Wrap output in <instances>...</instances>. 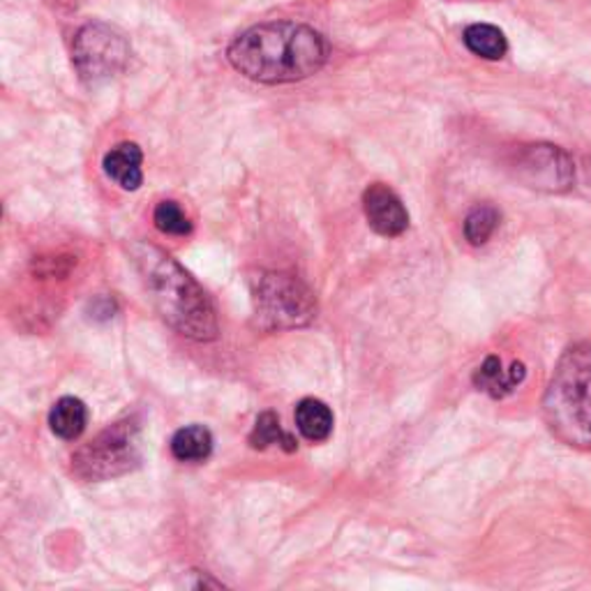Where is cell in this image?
Here are the masks:
<instances>
[{
    "label": "cell",
    "instance_id": "9c48e42d",
    "mask_svg": "<svg viewBox=\"0 0 591 591\" xmlns=\"http://www.w3.org/2000/svg\"><path fill=\"white\" fill-rule=\"evenodd\" d=\"M142 163H144V153L136 144H119L116 148H111L104 160V174L116 183L119 188L134 192L140 190L144 183V171H142Z\"/></svg>",
    "mask_w": 591,
    "mask_h": 591
},
{
    "label": "cell",
    "instance_id": "9a60e30c",
    "mask_svg": "<svg viewBox=\"0 0 591 591\" xmlns=\"http://www.w3.org/2000/svg\"><path fill=\"white\" fill-rule=\"evenodd\" d=\"M247 442H249V446L259 448V450H264V448H268V446H272V444L280 446V448H285L287 453H293L296 448H299V442H296V439L289 435V432L282 430L280 419H278L276 414H272V412H264V414L257 419L255 430L249 432Z\"/></svg>",
    "mask_w": 591,
    "mask_h": 591
},
{
    "label": "cell",
    "instance_id": "5b68a950",
    "mask_svg": "<svg viewBox=\"0 0 591 591\" xmlns=\"http://www.w3.org/2000/svg\"><path fill=\"white\" fill-rule=\"evenodd\" d=\"M142 465L140 423L123 419L104 427L73 456V471L83 481H109Z\"/></svg>",
    "mask_w": 591,
    "mask_h": 591
},
{
    "label": "cell",
    "instance_id": "ba28073f",
    "mask_svg": "<svg viewBox=\"0 0 591 591\" xmlns=\"http://www.w3.org/2000/svg\"><path fill=\"white\" fill-rule=\"evenodd\" d=\"M363 209H366V218L379 236L395 238L406 232L409 213L402 199L389 186H370L363 194Z\"/></svg>",
    "mask_w": 591,
    "mask_h": 591
},
{
    "label": "cell",
    "instance_id": "52a82bcc",
    "mask_svg": "<svg viewBox=\"0 0 591 591\" xmlns=\"http://www.w3.org/2000/svg\"><path fill=\"white\" fill-rule=\"evenodd\" d=\"M509 169L517 183L548 194L566 192L576 183L573 157L553 144L520 146L511 157Z\"/></svg>",
    "mask_w": 591,
    "mask_h": 591
},
{
    "label": "cell",
    "instance_id": "3957f363",
    "mask_svg": "<svg viewBox=\"0 0 591 591\" xmlns=\"http://www.w3.org/2000/svg\"><path fill=\"white\" fill-rule=\"evenodd\" d=\"M543 419L559 442L591 448V347L561 356L543 398Z\"/></svg>",
    "mask_w": 591,
    "mask_h": 591
},
{
    "label": "cell",
    "instance_id": "277c9868",
    "mask_svg": "<svg viewBox=\"0 0 591 591\" xmlns=\"http://www.w3.org/2000/svg\"><path fill=\"white\" fill-rule=\"evenodd\" d=\"M255 320L264 331L303 328L316 316V299L305 282L280 270H261L249 282Z\"/></svg>",
    "mask_w": 591,
    "mask_h": 591
},
{
    "label": "cell",
    "instance_id": "5bb4252c",
    "mask_svg": "<svg viewBox=\"0 0 591 591\" xmlns=\"http://www.w3.org/2000/svg\"><path fill=\"white\" fill-rule=\"evenodd\" d=\"M465 44L467 49L486 60H499L509 52V42L504 33L492 24H471L465 29Z\"/></svg>",
    "mask_w": 591,
    "mask_h": 591
},
{
    "label": "cell",
    "instance_id": "6da1fadb",
    "mask_svg": "<svg viewBox=\"0 0 591 591\" xmlns=\"http://www.w3.org/2000/svg\"><path fill=\"white\" fill-rule=\"evenodd\" d=\"M322 33L293 21H276L241 33L226 49L232 67L259 83H293L322 70L328 60Z\"/></svg>",
    "mask_w": 591,
    "mask_h": 591
},
{
    "label": "cell",
    "instance_id": "7a4b0ae2",
    "mask_svg": "<svg viewBox=\"0 0 591 591\" xmlns=\"http://www.w3.org/2000/svg\"><path fill=\"white\" fill-rule=\"evenodd\" d=\"M130 259L140 270L155 310L171 328L197 343L218 337L220 326L211 299L171 255L140 241L130 247Z\"/></svg>",
    "mask_w": 591,
    "mask_h": 591
},
{
    "label": "cell",
    "instance_id": "8fae6325",
    "mask_svg": "<svg viewBox=\"0 0 591 591\" xmlns=\"http://www.w3.org/2000/svg\"><path fill=\"white\" fill-rule=\"evenodd\" d=\"M86 425H88V406L83 404V400L65 395L52 406L49 427L56 437L65 442H75L83 435Z\"/></svg>",
    "mask_w": 591,
    "mask_h": 591
},
{
    "label": "cell",
    "instance_id": "4fadbf2b",
    "mask_svg": "<svg viewBox=\"0 0 591 591\" xmlns=\"http://www.w3.org/2000/svg\"><path fill=\"white\" fill-rule=\"evenodd\" d=\"M213 453V435L203 425H186L171 437V456L178 462H203Z\"/></svg>",
    "mask_w": 591,
    "mask_h": 591
},
{
    "label": "cell",
    "instance_id": "8992f818",
    "mask_svg": "<svg viewBox=\"0 0 591 591\" xmlns=\"http://www.w3.org/2000/svg\"><path fill=\"white\" fill-rule=\"evenodd\" d=\"M77 75L88 86H100L119 77L130 63V44L109 24H86L73 44Z\"/></svg>",
    "mask_w": 591,
    "mask_h": 591
},
{
    "label": "cell",
    "instance_id": "2e32d148",
    "mask_svg": "<svg viewBox=\"0 0 591 591\" xmlns=\"http://www.w3.org/2000/svg\"><path fill=\"white\" fill-rule=\"evenodd\" d=\"M499 220H502V215H499L494 207H490V203H481V207L471 209L465 218V238L473 247L486 245L497 232Z\"/></svg>",
    "mask_w": 591,
    "mask_h": 591
},
{
    "label": "cell",
    "instance_id": "7c38bea8",
    "mask_svg": "<svg viewBox=\"0 0 591 591\" xmlns=\"http://www.w3.org/2000/svg\"><path fill=\"white\" fill-rule=\"evenodd\" d=\"M296 427L308 442H326L333 432V412L326 402L305 398L296 404Z\"/></svg>",
    "mask_w": 591,
    "mask_h": 591
},
{
    "label": "cell",
    "instance_id": "30bf717a",
    "mask_svg": "<svg viewBox=\"0 0 591 591\" xmlns=\"http://www.w3.org/2000/svg\"><path fill=\"white\" fill-rule=\"evenodd\" d=\"M527 370L522 363H513V368L509 370V375L502 370V360L497 356H488L483 360V366L473 372V386L479 391L492 395V398H506L509 393H513L517 389V383L525 379Z\"/></svg>",
    "mask_w": 591,
    "mask_h": 591
},
{
    "label": "cell",
    "instance_id": "ac0fdd59",
    "mask_svg": "<svg viewBox=\"0 0 591 591\" xmlns=\"http://www.w3.org/2000/svg\"><path fill=\"white\" fill-rule=\"evenodd\" d=\"M582 188H584V194L591 199V157H587L582 167Z\"/></svg>",
    "mask_w": 591,
    "mask_h": 591
},
{
    "label": "cell",
    "instance_id": "e0dca14e",
    "mask_svg": "<svg viewBox=\"0 0 591 591\" xmlns=\"http://www.w3.org/2000/svg\"><path fill=\"white\" fill-rule=\"evenodd\" d=\"M153 222L157 230L169 236H188L192 232V222L188 213L180 209L178 201H160L155 207Z\"/></svg>",
    "mask_w": 591,
    "mask_h": 591
}]
</instances>
